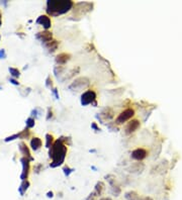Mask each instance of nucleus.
<instances>
[{
  "instance_id": "obj_1",
  "label": "nucleus",
  "mask_w": 182,
  "mask_h": 200,
  "mask_svg": "<svg viewBox=\"0 0 182 200\" xmlns=\"http://www.w3.org/2000/svg\"><path fill=\"white\" fill-rule=\"evenodd\" d=\"M67 152H68V148L63 141L62 137L56 139L54 145L49 149V157L52 160L50 167L54 169L62 166L66 159Z\"/></svg>"
},
{
  "instance_id": "obj_2",
  "label": "nucleus",
  "mask_w": 182,
  "mask_h": 200,
  "mask_svg": "<svg viewBox=\"0 0 182 200\" xmlns=\"http://www.w3.org/2000/svg\"><path fill=\"white\" fill-rule=\"evenodd\" d=\"M75 3L70 0H62V1H58V0H49L47 2V12L48 16H52V17H57L59 15L66 14L73 9Z\"/></svg>"
},
{
  "instance_id": "obj_3",
  "label": "nucleus",
  "mask_w": 182,
  "mask_h": 200,
  "mask_svg": "<svg viewBox=\"0 0 182 200\" xmlns=\"http://www.w3.org/2000/svg\"><path fill=\"white\" fill-rule=\"evenodd\" d=\"M80 103L82 106H87L91 104L94 107H96L97 106V94H96V92L92 89H88L85 92H83L80 98Z\"/></svg>"
},
{
  "instance_id": "obj_4",
  "label": "nucleus",
  "mask_w": 182,
  "mask_h": 200,
  "mask_svg": "<svg viewBox=\"0 0 182 200\" xmlns=\"http://www.w3.org/2000/svg\"><path fill=\"white\" fill-rule=\"evenodd\" d=\"M89 84H90V80L87 77H79L69 85V90L79 92V91H82L83 89L87 88Z\"/></svg>"
},
{
  "instance_id": "obj_5",
  "label": "nucleus",
  "mask_w": 182,
  "mask_h": 200,
  "mask_svg": "<svg viewBox=\"0 0 182 200\" xmlns=\"http://www.w3.org/2000/svg\"><path fill=\"white\" fill-rule=\"evenodd\" d=\"M92 9H93V3H90V2H79V3L75 4L74 7H73L74 14L76 13L79 16L89 13L90 11H92Z\"/></svg>"
},
{
  "instance_id": "obj_6",
  "label": "nucleus",
  "mask_w": 182,
  "mask_h": 200,
  "mask_svg": "<svg viewBox=\"0 0 182 200\" xmlns=\"http://www.w3.org/2000/svg\"><path fill=\"white\" fill-rule=\"evenodd\" d=\"M114 116V111L112 108L110 107H105L101 110L100 113H97L95 115L96 119L99 120L100 123H104V121L106 120H111Z\"/></svg>"
},
{
  "instance_id": "obj_7",
  "label": "nucleus",
  "mask_w": 182,
  "mask_h": 200,
  "mask_svg": "<svg viewBox=\"0 0 182 200\" xmlns=\"http://www.w3.org/2000/svg\"><path fill=\"white\" fill-rule=\"evenodd\" d=\"M134 115H135V110L133 108H127V109H125L122 112H120L118 114V116L116 119V124L125 123V122L129 121L131 118H133Z\"/></svg>"
},
{
  "instance_id": "obj_8",
  "label": "nucleus",
  "mask_w": 182,
  "mask_h": 200,
  "mask_svg": "<svg viewBox=\"0 0 182 200\" xmlns=\"http://www.w3.org/2000/svg\"><path fill=\"white\" fill-rule=\"evenodd\" d=\"M148 155V151L144 148H138L131 152V158L136 161H143Z\"/></svg>"
},
{
  "instance_id": "obj_9",
  "label": "nucleus",
  "mask_w": 182,
  "mask_h": 200,
  "mask_svg": "<svg viewBox=\"0 0 182 200\" xmlns=\"http://www.w3.org/2000/svg\"><path fill=\"white\" fill-rule=\"evenodd\" d=\"M37 39H39V41H42L44 46L47 45L48 43L52 41L54 39L53 37V33L49 30H44V32H39L37 33Z\"/></svg>"
},
{
  "instance_id": "obj_10",
  "label": "nucleus",
  "mask_w": 182,
  "mask_h": 200,
  "mask_svg": "<svg viewBox=\"0 0 182 200\" xmlns=\"http://www.w3.org/2000/svg\"><path fill=\"white\" fill-rule=\"evenodd\" d=\"M37 23L42 26L44 28L45 30H49L52 28V21L50 16H48L47 14H43V15H39L37 19Z\"/></svg>"
},
{
  "instance_id": "obj_11",
  "label": "nucleus",
  "mask_w": 182,
  "mask_h": 200,
  "mask_svg": "<svg viewBox=\"0 0 182 200\" xmlns=\"http://www.w3.org/2000/svg\"><path fill=\"white\" fill-rule=\"evenodd\" d=\"M20 162H21V164H22V173H21V175H20V178H21L22 181H26L28 177V174H30V161L28 159H26V157H24V158H21Z\"/></svg>"
},
{
  "instance_id": "obj_12",
  "label": "nucleus",
  "mask_w": 182,
  "mask_h": 200,
  "mask_svg": "<svg viewBox=\"0 0 182 200\" xmlns=\"http://www.w3.org/2000/svg\"><path fill=\"white\" fill-rule=\"evenodd\" d=\"M140 128V120L139 119H133L127 124L125 126V134H131L133 132H135L138 128Z\"/></svg>"
},
{
  "instance_id": "obj_13",
  "label": "nucleus",
  "mask_w": 182,
  "mask_h": 200,
  "mask_svg": "<svg viewBox=\"0 0 182 200\" xmlns=\"http://www.w3.org/2000/svg\"><path fill=\"white\" fill-rule=\"evenodd\" d=\"M70 60H71L70 54L61 53V54H59V55H57L55 61H56V64H57L58 66H63V65H65V64L68 63Z\"/></svg>"
},
{
  "instance_id": "obj_14",
  "label": "nucleus",
  "mask_w": 182,
  "mask_h": 200,
  "mask_svg": "<svg viewBox=\"0 0 182 200\" xmlns=\"http://www.w3.org/2000/svg\"><path fill=\"white\" fill-rule=\"evenodd\" d=\"M60 45V41H57V39H53L52 41H50V43H48L47 45H45L44 47L46 48V49L48 50V52H49L50 54H53L54 52L57 51L58 47H59Z\"/></svg>"
},
{
  "instance_id": "obj_15",
  "label": "nucleus",
  "mask_w": 182,
  "mask_h": 200,
  "mask_svg": "<svg viewBox=\"0 0 182 200\" xmlns=\"http://www.w3.org/2000/svg\"><path fill=\"white\" fill-rule=\"evenodd\" d=\"M42 146H43V141H42V139H39V137H33L30 141V148L33 151H39V149L42 148Z\"/></svg>"
},
{
  "instance_id": "obj_16",
  "label": "nucleus",
  "mask_w": 182,
  "mask_h": 200,
  "mask_svg": "<svg viewBox=\"0 0 182 200\" xmlns=\"http://www.w3.org/2000/svg\"><path fill=\"white\" fill-rule=\"evenodd\" d=\"M19 150H20V152L22 153V155H24L26 159H28L30 161H33V158L31 157L30 150H28V146H26V143H20V145H19Z\"/></svg>"
},
{
  "instance_id": "obj_17",
  "label": "nucleus",
  "mask_w": 182,
  "mask_h": 200,
  "mask_svg": "<svg viewBox=\"0 0 182 200\" xmlns=\"http://www.w3.org/2000/svg\"><path fill=\"white\" fill-rule=\"evenodd\" d=\"M104 188H105V185H104V183L102 182V181H98L97 183H96L95 187H94V190H93V193L95 194V196H100V195L103 193V190Z\"/></svg>"
},
{
  "instance_id": "obj_18",
  "label": "nucleus",
  "mask_w": 182,
  "mask_h": 200,
  "mask_svg": "<svg viewBox=\"0 0 182 200\" xmlns=\"http://www.w3.org/2000/svg\"><path fill=\"white\" fill-rule=\"evenodd\" d=\"M145 168V165L143 163H136L134 165H131L129 167V172H133V173H137V172H142Z\"/></svg>"
},
{
  "instance_id": "obj_19",
  "label": "nucleus",
  "mask_w": 182,
  "mask_h": 200,
  "mask_svg": "<svg viewBox=\"0 0 182 200\" xmlns=\"http://www.w3.org/2000/svg\"><path fill=\"white\" fill-rule=\"evenodd\" d=\"M125 198L127 200H140V195L136 191H127L125 193Z\"/></svg>"
},
{
  "instance_id": "obj_20",
  "label": "nucleus",
  "mask_w": 182,
  "mask_h": 200,
  "mask_svg": "<svg viewBox=\"0 0 182 200\" xmlns=\"http://www.w3.org/2000/svg\"><path fill=\"white\" fill-rule=\"evenodd\" d=\"M28 187H30V182H28V180L22 181L21 185H20V187L18 188V191H19V193H20V195H21V196H24V193H26V190L28 189Z\"/></svg>"
},
{
  "instance_id": "obj_21",
  "label": "nucleus",
  "mask_w": 182,
  "mask_h": 200,
  "mask_svg": "<svg viewBox=\"0 0 182 200\" xmlns=\"http://www.w3.org/2000/svg\"><path fill=\"white\" fill-rule=\"evenodd\" d=\"M54 143H55V139H54L53 134L47 133V134H46V148H47V149H50V148L54 145Z\"/></svg>"
},
{
  "instance_id": "obj_22",
  "label": "nucleus",
  "mask_w": 182,
  "mask_h": 200,
  "mask_svg": "<svg viewBox=\"0 0 182 200\" xmlns=\"http://www.w3.org/2000/svg\"><path fill=\"white\" fill-rule=\"evenodd\" d=\"M64 71H65V67L64 66H56L54 68V74L57 77L58 79H60L61 75H64Z\"/></svg>"
},
{
  "instance_id": "obj_23",
  "label": "nucleus",
  "mask_w": 182,
  "mask_h": 200,
  "mask_svg": "<svg viewBox=\"0 0 182 200\" xmlns=\"http://www.w3.org/2000/svg\"><path fill=\"white\" fill-rule=\"evenodd\" d=\"M110 192L113 196H120V194L121 193V189L118 185H113V186H110Z\"/></svg>"
},
{
  "instance_id": "obj_24",
  "label": "nucleus",
  "mask_w": 182,
  "mask_h": 200,
  "mask_svg": "<svg viewBox=\"0 0 182 200\" xmlns=\"http://www.w3.org/2000/svg\"><path fill=\"white\" fill-rule=\"evenodd\" d=\"M105 180L107 181L108 182V184L110 185V186H113V185H116V177L113 176V175H111V174H109V175H106L105 177Z\"/></svg>"
},
{
  "instance_id": "obj_25",
  "label": "nucleus",
  "mask_w": 182,
  "mask_h": 200,
  "mask_svg": "<svg viewBox=\"0 0 182 200\" xmlns=\"http://www.w3.org/2000/svg\"><path fill=\"white\" fill-rule=\"evenodd\" d=\"M74 171H75V169L70 168V167L67 166V165H65L64 167H63V173H64V175L66 177H69L73 172H74Z\"/></svg>"
},
{
  "instance_id": "obj_26",
  "label": "nucleus",
  "mask_w": 182,
  "mask_h": 200,
  "mask_svg": "<svg viewBox=\"0 0 182 200\" xmlns=\"http://www.w3.org/2000/svg\"><path fill=\"white\" fill-rule=\"evenodd\" d=\"M9 72L11 74V76L14 77V78H18L20 76V72L16 68H9Z\"/></svg>"
},
{
  "instance_id": "obj_27",
  "label": "nucleus",
  "mask_w": 182,
  "mask_h": 200,
  "mask_svg": "<svg viewBox=\"0 0 182 200\" xmlns=\"http://www.w3.org/2000/svg\"><path fill=\"white\" fill-rule=\"evenodd\" d=\"M46 87L49 89H53L54 88V83H53V80H52L51 76H48L47 77V80H46Z\"/></svg>"
},
{
  "instance_id": "obj_28",
  "label": "nucleus",
  "mask_w": 182,
  "mask_h": 200,
  "mask_svg": "<svg viewBox=\"0 0 182 200\" xmlns=\"http://www.w3.org/2000/svg\"><path fill=\"white\" fill-rule=\"evenodd\" d=\"M35 126V118H33V117L28 118V120H26V128H33Z\"/></svg>"
},
{
  "instance_id": "obj_29",
  "label": "nucleus",
  "mask_w": 182,
  "mask_h": 200,
  "mask_svg": "<svg viewBox=\"0 0 182 200\" xmlns=\"http://www.w3.org/2000/svg\"><path fill=\"white\" fill-rule=\"evenodd\" d=\"M107 128H109L111 132H118V128L116 126V122H111V123H108L107 124Z\"/></svg>"
},
{
  "instance_id": "obj_30",
  "label": "nucleus",
  "mask_w": 182,
  "mask_h": 200,
  "mask_svg": "<svg viewBox=\"0 0 182 200\" xmlns=\"http://www.w3.org/2000/svg\"><path fill=\"white\" fill-rule=\"evenodd\" d=\"M53 117H54L53 109H52V108H51V107H49V108H48V113H47V118H46V119H47V120H51V119H53Z\"/></svg>"
},
{
  "instance_id": "obj_31",
  "label": "nucleus",
  "mask_w": 182,
  "mask_h": 200,
  "mask_svg": "<svg viewBox=\"0 0 182 200\" xmlns=\"http://www.w3.org/2000/svg\"><path fill=\"white\" fill-rule=\"evenodd\" d=\"M52 93H53V95L55 96V98L57 99V100H59L60 99V95H59V92H58V89L56 88V87H54L53 89H52Z\"/></svg>"
},
{
  "instance_id": "obj_32",
  "label": "nucleus",
  "mask_w": 182,
  "mask_h": 200,
  "mask_svg": "<svg viewBox=\"0 0 182 200\" xmlns=\"http://www.w3.org/2000/svg\"><path fill=\"white\" fill-rule=\"evenodd\" d=\"M91 128L93 130H95V132H100V128H99V126H97V123H96V122H92L91 123Z\"/></svg>"
},
{
  "instance_id": "obj_33",
  "label": "nucleus",
  "mask_w": 182,
  "mask_h": 200,
  "mask_svg": "<svg viewBox=\"0 0 182 200\" xmlns=\"http://www.w3.org/2000/svg\"><path fill=\"white\" fill-rule=\"evenodd\" d=\"M95 197H96L95 194H94L93 192H91L90 194L88 195V197L86 198V200H94V198H95Z\"/></svg>"
},
{
  "instance_id": "obj_34",
  "label": "nucleus",
  "mask_w": 182,
  "mask_h": 200,
  "mask_svg": "<svg viewBox=\"0 0 182 200\" xmlns=\"http://www.w3.org/2000/svg\"><path fill=\"white\" fill-rule=\"evenodd\" d=\"M6 57V54L4 50H0V59H4Z\"/></svg>"
},
{
  "instance_id": "obj_35",
  "label": "nucleus",
  "mask_w": 182,
  "mask_h": 200,
  "mask_svg": "<svg viewBox=\"0 0 182 200\" xmlns=\"http://www.w3.org/2000/svg\"><path fill=\"white\" fill-rule=\"evenodd\" d=\"M47 197H48V198H53V197H54V192H53V191H49V192L47 193Z\"/></svg>"
},
{
  "instance_id": "obj_36",
  "label": "nucleus",
  "mask_w": 182,
  "mask_h": 200,
  "mask_svg": "<svg viewBox=\"0 0 182 200\" xmlns=\"http://www.w3.org/2000/svg\"><path fill=\"white\" fill-rule=\"evenodd\" d=\"M140 200H153V198L150 196H143V197H140Z\"/></svg>"
},
{
  "instance_id": "obj_37",
  "label": "nucleus",
  "mask_w": 182,
  "mask_h": 200,
  "mask_svg": "<svg viewBox=\"0 0 182 200\" xmlns=\"http://www.w3.org/2000/svg\"><path fill=\"white\" fill-rule=\"evenodd\" d=\"M10 82H11L12 84H14V85H19V83H18L15 79H10Z\"/></svg>"
},
{
  "instance_id": "obj_38",
  "label": "nucleus",
  "mask_w": 182,
  "mask_h": 200,
  "mask_svg": "<svg viewBox=\"0 0 182 200\" xmlns=\"http://www.w3.org/2000/svg\"><path fill=\"white\" fill-rule=\"evenodd\" d=\"M99 200H112L110 197H102V198H100Z\"/></svg>"
},
{
  "instance_id": "obj_39",
  "label": "nucleus",
  "mask_w": 182,
  "mask_h": 200,
  "mask_svg": "<svg viewBox=\"0 0 182 200\" xmlns=\"http://www.w3.org/2000/svg\"><path fill=\"white\" fill-rule=\"evenodd\" d=\"M1 23H2V21H1V12H0V26H1Z\"/></svg>"
}]
</instances>
